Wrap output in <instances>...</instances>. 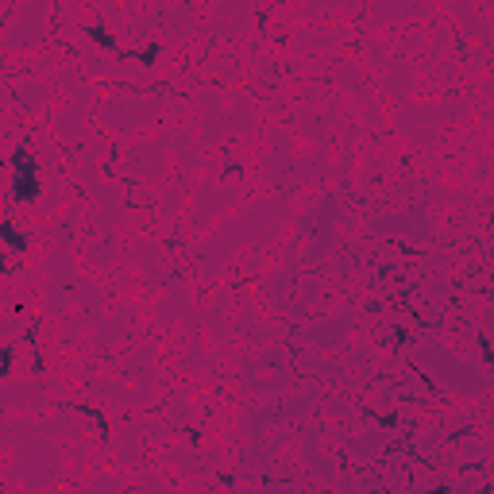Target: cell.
Wrapping results in <instances>:
<instances>
[{"label": "cell", "mask_w": 494, "mask_h": 494, "mask_svg": "<svg viewBox=\"0 0 494 494\" xmlns=\"http://www.w3.org/2000/svg\"><path fill=\"white\" fill-rule=\"evenodd\" d=\"M89 39H97L101 47H116V39H112V35H108L105 28H93V31H89Z\"/></svg>", "instance_id": "3957f363"}, {"label": "cell", "mask_w": 494, "mask_h": 494, "mask_svg": "<svg viewBox=\"0 0 494 494\" xmlns=\"http://www.w3.org/2000/svg\"><path fill=\"white\" fill-rule=\"evenodd\" d=\"M0 232H4V243H8L12 251H23V247H31V243L23 240V232L16 228V216H4V224H0Z\"/></svg>", "instance_id": "7a4b0ae2"}, {"label": "cell", "mask_w": 494, "mask_h": 494, "mask_svg": "<svg viewBox=\"0 0 494 494\" xmlns=\"http://www.w3.org/2000/svg\"><path fill=\"white\" fill-rule=\"evenodd\" d=\"M43 185H39V166H35V155H31V147H20L16 155H12V185H8V197L12 205H31L39 201Z\"/></svg>", "instance_id": "6da1fadb"}]
</instances>
